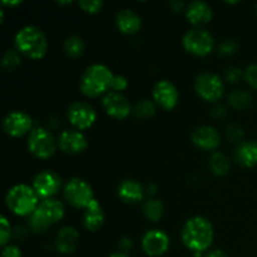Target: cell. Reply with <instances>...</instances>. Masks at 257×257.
Wrapping results in <instances>:
<instances>
[{
  "mask_svg": "<svg viewBox=\"0 0 257 257\" xmlns=\"http://www.w3.org/2000/svg\"><path fill=\"white\" fill-rule=\"evenodd\" d=\"M231 163L227 156L221 152H215L210 158V168L216 176H225L230 171Z\"/></svg>",
  "mask_w": 257,
  "mask_h": 257,
  "instance_id": "obj_26",
  "label": "cell"
},
{
  "mask_svg": "<svg viewBox=\"0 0 257 257\" xmlns=\"http://www.w3.org/2000/svg\"><path fill=\"white\" fill-rule=\"evenodd\" d=\"M28 150L34 157L48 160L57 151V141L52 133L43 127H34L28 136Z\"/></svg>",
  "mask_w": 257,
  "mask_h": 257,
  "instance_id": "obj_5",
  "label": "cell"
},
{
  "mask_svg": "<svg viewBox=\"0 0 257 257\" xmlns=\"http://www.w3.org/2000/svg\"><path fill=\"white\" fill-rule=\"evenodd\" d=\"M10 237H12V227H10V223L5 216H2L0 217V245L3 247L8 246Z\"/></svg>",
  "mask_w": 257,
  "mask_h": 257,
  "instance_id": "obj_32",
  "label": "cell"
},
{
  "mask_svg": "<svg viewBox=\"0 0 257 257\" xmlns=\"http://www.w3.org/2000/svg\"><path fill=\"white\" fill-rule=\"evenodd\" d=\"M206 257H228L227 253L223 252L222 250H212L206 255Z\"/></svg>",
  "mask_w": 257,
  "mask_h": 257,
  "instance_id": "obj_41",
  "label": "cell"
},
{
  "mask_svg": "<svg viewBox=\"0 0 257 257\" xmlns=\"http://www.w3.org/2000/svg\"><path fill=\"white\" fill-rule=\"evenodd\" d=\"M133 113L140 119H148L156 113V103L150 99H142L133 108Z\"/></svg>",
  "mask_w": 257,
  "mask_h": 257,
  "instance_id": "obj_28",
  "label": "cell"
},
{
  "mask_svg": "<svg viewBox=\"0 0 257 257\" xmlns=\"http://www.w3.org/2000/svg\"><path fill=\"white\" fill-rule=\"evenodd\" d=\"M192 142L196 147L203 151H213L220 146L221 137L218 131L211 125H202L193 131Z\"/></svg>",
  "mask_w": 257,
  "mask_h": 257,
  "instance_id": "obj_16",
  "label": "cell"
},
{
  "mask_svg": "<svg viewBox=\"0 0 257 257\" xmlns=\"http://www.w3.org/2000/svg\"><path fill=\"white\" fill-rule=\"evenodd\" d=\"M70 0H68V2H58V4H60V5H64V4H70Z\"/></svg>",
  "mask_w": 257,
  "mask_h": 257,
  "instance_id": "obj_46",
  "label": "cell"
},
{
  "mask_svg": "<svg viewBox=\"0 0 257 257\" xmlns=\"http://www.w3.org/2000/svg\"><path fill=\"white\" fill-rule=\"evenodd\" d=\"M128 87V79L123 75H115L113 77L112 79V84H110V89L112 92H117L120 93L122 90H124L125 88Z\"/></svg>",
  "mask_w": 257,
  "mask_h": 257,
  "instance_id": "obj_35",
  "label": "cell"
},
{
  "mask_svg": "<svg viewBox=\"0 0 257 257\" xmlns=\"http://www.w3.org/2000/svg\"><path fill=\"white\" fill-rule=\"evenodd\" d=\"M102 107L109 117L114 119H125L131 114L130 100L122 93L108 92L102 100Z\"/></svg>",
  "mask_w": 257,
  "mask_h": 257,
  "instance_id": "obj_12",
  "label": "cell"
},
{
  "mask_svg": "<svg viewBox=\"0 0 257 257\" xmlns=\"http://www.w3.org/2000/svg\"><path fill=\"white\" fill-rule=\"evenodd\" d=\"M170 247V237L162 230H150L143 235L142 248L146 255L160 257L165 255Z\"/></svg>",
  "mask_w": 257,
  "mask_h": 257,
  "instance_id": "obj_14",
  "label": "cell"
},
{
  "mask_svg": "<svg viewBox=\"0 0 257 257\" xmlns=\"http://www.w3.org/2000/svg\"><path fill=\"white\" fill-rule=\"evenodd\" d=\"M213 236L215 231L212 223L202 216L190 218L185 223L181 233L183 245L193 252H203L210 248L213 242Z\"/></svg>",
  "mask_w": 257,
  "mask_h": 257,
  "instance_id": "obj_1",
  "label": "cell"
},
{
  "mask_svg": "<svg viewBox=\"0 0 257 257\" xmlns=\"http://www.w3.org/2000/svg\"><path fill=\"white\" fill-rule=\"evenodd\" d=\"M2 257H22V251L18 246L8 245L3 248Z\"/></svg>",
  "mask_w": 257,
  "mask_h": 257,
  "instance_id": "obj_38",
  "label": "cell"
},
{
  "mask_svg": "<svg viewBox=\"0 0 257 257\" xmlns=\"http://www.w3.org/2000/svg\"><path fill=\"white\" fill-rule=\"evenodd\" d=\"M63 196L70 206L74 208H84V210L95 200L89 183L78 177H73L68 181L67 185L64 186Z\"/></svg>",
  "mask_w": 257,
  "mask_h": 257,
  "instance_id": "obj_6",
  "label": "cell"
},
{
  "mask_svg": "<svg viewBox=\"0 0 257 257\" xmlns=\"http://www.w3.org/2000/svg\"><path fill=\"white\" fill-rule=\"evenodd\" d=\"M156 191H157V186H156L153 182L148 183V185H147V193H148V195H155Z\"/></svg>",
  "mask_w": 257,
  "mask_h": 257,
  "instance_id": "obj_43",
  "label": "cell"
},
{
  "mask_svg": "<svg viewBox=\"0 0 257 257\" xmlns=\"http://www.w3.org/2000/svg\"><path fill=\"white\" fill-rule=\"evenodd\" d=\"M252 95L245 89H236L231 92L227 97L228 104L231 108L236 110H243L247 109L251 104H252Z\"/></svg>",
  "mask_w": 257,
  "mask_h": 257,
  "instance_id": "obj_24",
  "label": "cell"
},
{
  "mask_svg": "<svg viewBox=\"0 0 257 257\" xmlns=\"http://www.w3.org/2000/svg\"><path fill=\"white\" fill-rule=\"evenodd\" d=\"M119 247L123 252H127L128 250H131V247H132V241H131V238H127V237L120 238Z\"/></svg>",
  "mask_w": 257,
  "mask_h": 257,
  "instance_id": "obj_40",
  "label": "cell"
},
{
  "mask_svg": "<svg viewBox=\"0 0 257 257\" xmlns=\"http://www.w3.org/2000/svg\"><path fill=\"white\" fill-rule=\"evenodd\" d=\"M152 95L156 104H158L165 110H172L177 105L178 98H180L176 85L167 79L156 83Z\"/></svg>",
  "mask_w": 257,
  "mask_h": 257,
  "instance_id": "obj_13",
  "label": "cell"
},
{
  "mask_svg": "<svg viewBox=\"0 0 257 257\" xmlns=\"http://www.w3.org/2000/svg\"><path fill=\"white\" fill-rule=\"evenodd\" d=\"M212 115L213 117H216V118H223L226 115V113H227V110H226V108L223 107L222 104H217V105H215V107H213V109H212Z\"/></svg>",
  "mask_w": 257,
  "mask_h": 257,
  "instance_id": "obj_39",
  "label": "cell"
},
{
  "mask_svg": "<svg viewBox=\"0 0 257 257\" xmlns=\"http://www.w3.org/2000/svg\"><path fill=\"white\" fill-rule=\"evenodd\" d=\"M238 50V43L235 39H225L218 45V54L222 57H228V55L235 54Z\"/></svg>",
  "mask_w": 257,
  "mask_h": 257,
  "instance_id": "obj_33",
  "label": "cell"
},
{
  "mask_svg": "<svg viewBox=\"0 0 257 257\" xmlns=\"http://www.w3.org/2000/svg\"><path fill=\"white\" fill-rule=\"evenodd\" d=\"M58 147L67 155H78L88 147V141L80 131L65 130L58 138Z\"/></svg>",
  "mask_w": 257,
  "mask_h": 257,
  "instance_id": "obj_15",
  "label": "cell"
},
{
  "mask_svg": "<svg viewBox=\"0 0 257 257\" xmlns=\"http://www.w3.org/2000/svg\"><path fill=\"white\" fill-rule=\"evenodd\" d=\"M68 120L74 130H89L97 120V112L90 104L85 102H74L68 108Z\"/></svg>",
  "mask_w": 257,
  "mask_h": 257,
  "instance_id": "obj_9",
  "label": "cell"
},
{
  "mask_svg": "<svg viewBox=\"0 0 257 257\" xmlns=\"http://www.w3.org/2000/svg\"><path fill=\"white\" fill-rule=\"evenodd\" d=\"M170 7L172 8L173 10H175V12H180L181 9H182L183 8V3H180V2H172L170 4Z\"/></svg>",
  "mask_w": 257,
  "mask_h": 257,
  "instance_id": "obj_42",
  "label": "cell"
},
{
  "mask_svg": "<svg viewBox=\"0 0 257 257\" xmlns=\"http://www.w3.org/2000/svg\"><path fill=\"white\" fill-rule=\"evenodd\" d=\"M118 196L125 203H138L143 200L145 188L136 180H124L118 186Z\"/></svg>",
  "mask_w": 257,
  "mask_h": 257,
  "instance_id": "obj_21",
  "label": "cell"
},
{
  "mask_svg": "<svg viewBox=\"0 0 257 257\" xmlns=\"http://www.w3.org/2000/svg\"><path fill=\"white\" fill-rule=\"evenodd\" d=\"M235 160L246 168L257 166V141H245L236 147Z\"/></svg>",
  "mask_w": 257,
  "mask_h": 257,
  "instance_id": "obj_22",
  "label": "cell"
},
{
  "mask_svg": "<svg viewBox=\"0 0 257 257\" xmlns=\"http://www.w3.org/2000/svg\"><path fill=\"white\" fill-rule=\"evenodd\" d=\"M109 257H130L127 252H123V251H118V252L112 253Z\"/></svg>",
  "mask_w": 257,
  "mask_h": 257,
  "instance_id": "obj_45",
  "label": "cell"
},
{
  "mask_svg": "<svg viewBox=\"0 0 257 257\" xmlns=\"http://www.w3.org/2000/svg\"><path fill=\"white\" fill-rule=\"evenodd\" d=\"M7 207L17 216H28L29 217L39 206V197L35 193L34 188L20 183L15 185L8 191L5 196Z\"/></svg>",
  "mask_w": 257,
  "mask_h": 257,
  "instance_id": "obj_4",
  "label": "cell"
},
{
  "mask_svg": "<svg viewBox=\"0 0 257 257\" xmlns=\"http://www.w3.org/2000/svg\"><path fill=\"white\" fill-rule=\"evenodd\" d=\"M256 13H257V4H256Z\"/></svg>",
  "mask_w": 257,
  "mask_h": 257,
  "instance_id": "obj_47",
  "label": "cell"
},
{
  "mask_svg": "<svg viewBox=\"0 0 257 257\" xmlns=\"http://www.w3.org/2000/svg\"><path fill=\"white\" fill-rule=\"evenodd\" d=\"M63 49H64V53L68 57L77 59V58H79L84 53L85 44L80 37L70 35V37L65 38L64 42H63Z\"/></svg>",
  "mask_w": 257,
  "mask_h": 257,
  "instance_id": "obj_25",
  "label": "cell"
},
{
  "mask_svg": "<svg viewBox=\"0 0 257 257\" xmlns=\"http://www.w3.org/2000/svg\"><path fill=\"white\" fill-rule=\"evenodd\" d=\"M182 44L190 54L196 55V57H206L212 53L215 40L211 33H208L206 29L193 28L183 35Z\"/></svg>",
  "mask_w": 257,
  "mask_h": 257,
  "instance_id": "obj_7",
  "label": "cell"
},
{
  "mask_svg": "<svg viewBox=\"0 0 257 257\" xmlns=\"http://www.w3.org/2000/svg\"><path fill=\"white\" fill-rule=\"evenodd\" d=\"M245 79L252 89L257 90V64H250L245 70Z\"/></svg>",
  "mask_w": 257,
  "mask_h": 257,
  "instance_id": "obj_34",
  "label": "cell"
},
{
  "mask_svg": "<svg viewBox=\"0 0 257 257\" xmlns=\"http://www.w3.org/2000/svg\"><path fill=\"white\" fill-rule=\"evenodd\" d=\"M2 4L7 5V7H17V5L22 4V0H13V2H7V0H4V2H2Z\"/></svg>",
  "mask_w": 257,
  "mask_h": 257,
  "instance_id": "obj_44",
  "label": "cell"
},
{
  "mask_svg": "<svg viewBox=\"0 0 257 257\" xmlns=\"http://www.w3.org/2000/svg\"><path fill=\"white\" fill-rule=\"evenodd\" d=\"M78 5L87 14H97L103 8V2L102 0H79Z\"/></svg>",
  "mask_w": 257,
  "mask_h": 257,
  "instance_id": "obj_31",
  "label": "cell"
},
{
  "mask_svg": "<svg viewBox=\"0 0 257 257\" xmlns=\"http://www.w3.org/2000/svg\"><path fill=\"white\" fill-rule=\"evenodd\" d=\"M115 25L118 30L125 35L136 34L141 30L142 27V20L141 17L131 9H123L117 13L115 17Z\"/></svg>",
  "mask_w": 257,
  "mask_h": 257,
  "instance_id": "obj_19",
  "label": "cell"
},
{
  "mask_svg": "<svg viewBox=\"0 0 257 257\" xmlns=\"http://www.w3.org/2000/svg\"><path fill=\"white\" fill-rule=\"evenodd\" d=\"M32 187L34 188L38 197L48 200L59 192L60 187H62V178L54 171L45 170L35 176Z\"/></svg>",
  "mask_w": 257,
  "mask_h": 257,
  "instance_id": "obj_11",
  "label": "cell"
},
{
  "mask_svg": "<svg viewBox=\"0 0 257 257\" xmlns=\"http://www.w3.org/2000/svg\"><path fill=\"white\" fill-rule=\"evenodd\" d=\"M28 225H29V228L32 232L34 233H43L50 227V223H48L42 216L38 213V211L35 210L32 215L28 217Z\"/></svg>",
  "mask_w": 257,
  "mask_h": 257,
  "instance_id": "obj_30",
  "label": "cell"
},
{
  "mask_svg": "<svg viewBox=\"0 0 257 257\" xmlns=\"http://www.w3.org/2000/svg\"><path fill=\"white\" fill-rule=\"evenodd\" d=\"M212 8L206 2L195 0L186 7V18L191 24L197 28L208 24L212 20Z\"/></svg>",
  "mask_w": 257,
  "mask_h": 257,
  "instance_id": "obj_17",
  "label": "cell"
},
{
  "mask_svg": "<svg viewBox=\"0 0 257 257\" xmlns=\"http://www.w3.org/2000/svg\"><path fill=\"white\" fill-rule=\"evenodd\" d=\"M20 53L17 49H7L2 58V67L7 72H13L20 65Z\"/></svg>",
  "mask_w": 257,
  "mask_h": 257,
  "instance_id": "obj_29",
  "label": "cell"
},
{
  "mask_svg": "<svg viewBox=\"0 0 257 257\" xmlns=\"http://www.w3.org/2000/svg\"><path fill=\"white\" fill-rule=\"evenodd\" d=\"M243 131L240 125L232 124L227 128V137L231 141H238L240 138H242Z\"/></svg>",
  "mask_w": 257,
  "mask_h": 257,
  "instance_id": "obj_37",
  "label": "cell"
},
{
  "mask_svg": "<svg viewBox=\"0 0 257 257\" xmlns=\"http://www.w3.org/2000/svg\"><path fill=\"white\" fill-rule=\"evenodd\" d=\"M241 77H242V70H241L240 68L231 67V68H228L225 73L226 80H227L228 83H231V84H235V83H237L238 80L241 79Z\"/></svg>",
  "mask_w": 257,
  "mask_h": 257,
  "instance_id": "obj_36",
  "label": "cell"
},
{
  "mask_svg": "<svg viewBox=\"0 0 257 257\" xmlns=\"http://www.w3.org/2000/svg\"><path fill=\"white\" fill-rule=\"evenodd\" d=\"M33 128L32 117L23 110H13L8 113L3 120V130L10 137L19 138L29 135Z\"/></svg>",
  "mask_w": 257,
  "mask_h": 257,
  "instance_id": "obj_10",
  "label": "cell"
},
{
  "mask_svg": "<svg viewBox=\"0 0 257 257\" xmlns=\"http://www.w3.org/2000/svg\"><path fill=\"white\" fill-rule=\"evenodd\" d=\"M15 49L20 54L33 60L44 58L48 50V40L40 28L35 25H25L18 30L14 38Z\"/></svg>",
  "mask_w": 257,
  "mask_h": 257,
  "instance_id": "obj_2",
  "label": "cell"
},
{
  "mask_svg": "<svg viewBox=\"0 0 257 257\" xmlns=\"http://www.w3.org/2000/svg\"><path fill=\"white\" fill-rule=\"evenodd\" d=\"M143 215L152 222H158L163 216V203L156 198H150L143 203Z\"/></svg>",
  "mask_w": 257,
  "mask_h": 257,
  "instance_id": "obj_27",
  "label": "cell"
},
{
  "mask_svg": "<svg viewBox=\"0 0 257 257\" xmlns=\"http://www.w3.org/2000/svg\"><path fill=\"white\" fill-rule=\"evenodd\" d=\"M114 74L104 64H92L83 72L79 79L80 92L89 98L99 97L110 89Z\"/></svg>",
  "mask_w": 257,
  "mask_h": 257,
  "instance_id": "obj_3",
  "label": "cell"
},
{
  "mask_svg": "<svg viewBox=\"0 0 257 257\" xmlns=\"http://www.w3.org/2000/svg\"><path fill=\"white\" fill-rule=\"evenodd\" d=\"M37 211L48 223H50V225L59 222L65 215L64 205H63L60 201L54 200V198L43 200L42 202L39 203V206H38Z\"/></svg>",
  "mask_w": 257,
  "mask_h": 257,
  "instance_id": "obj_20",
  "label": "cell"
},
{
  "mask_svg": "<svg viewBox=\"0 0 257 257\" xmlns=\"http://www.w3.org/2000/svg\"><path fill=\"white\" fill-rule=\"evenodd\" d=\"M104 211L97 200L93 201L84 211L83 215V225L90 232L99 230L104 223Z\"/></svg>",
  "mask_w": 257,
  "mask_h": 257,
  "instance_id": "obj_23",
  "label": "cell"
},
{
  "mask_svg": "<svg viewBox=\"0 0 257 257\" xmlns=\"http://www.w3.org/2000/svg\"><path fill=\"white\" fill-rule=\"evenodd\" d=\"M78 242H79V232L77 231V228L65 226V227L60 228L59 232L57 233L54 246L58 252L63 253V255H69L77 250Z\"/></svg>",
  "mask_w": 257,
  "mask_h": 257,
  "instance_id": "obj_18",
  "label": "cell"
},
{
  "mask_svg": "<svg viewBox=\"0 0 257 257\" xmlns=\"http://www.w3.org/2000/svg\"><path fill=\"white\" fill-rule=\"evenodd\" d=\"M195 90L206 102H217L225 92V85L215 73H201L195 79Z\"/></svg>",
  "mask_w": 257,
  "mask_h": 257,
  "instance_id": "obj_8",
  "label": "cell"
}]
</instances>
